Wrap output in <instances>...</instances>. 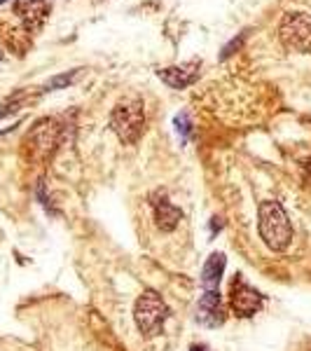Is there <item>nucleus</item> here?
Returning <instances> with one entry per match:
<instances>
[{
	"label": "nucleus",
	"mask_w": 311,
	"mask_h": 351,
	"mask_svg": "<svg viewBox=\"0 0 311 351\" xmlns=\"http://www.w3.org/2000/svg\"><path fill=\"white\" fill-rule=\"evenodd\" d=\"M77 73H80V71H71V73H64V75H54L52 80H49V82L42 87V92H56V89H66L68 84L75 82Z\"/></svg>",
	"instance_id": "nucleus-12"
},
{
	"label": "nucleus",
	"mask_w": 311,
	"mask_h": 351,
	"mask_svg": "<svg viewBox=\"0 0 311 351\" xmlns=\"http://www.w3.org/2000/svg\"><path fill=\"white\" fill-rule=\"evenodd\" d=\"M197 324L203 328H218L225 324V307L220 291H203L197 302Z\"/></svg>",
	"instance_id": "nucleus-9"
},
{
	"label": "nucleus",
	"mask_w": 311,
	"mask_h": 351,
	"mask_svg": "<svg viewBox=\"0 0 311 351\" xmlns=\"http://www.w3.org/2000/svg\"><path fill=\"white\" fill-rule=\"evenodd\" d=\"M171 309L157 291H143L134 304V321L143 337H155L164 330Z\"/></svg>",
	"instance_id": "nucleus-3"
},
{
	"label": "nucleus",
	"mask_w": 311,
	"mask_h": 351,
	"mask_svg": "<svg viewBox=\"0 0 311 351\" xmlns=\"http://www.w3.org/2000/svg\"><path fill=\"white\" fill-rule=\"evenodd\" d=\"M229 304L239 319H251L260 309L264 307V295L258 291L256 286H251L241 274H236L232 279L229 286Z\"/></svg>",
	"instance_id": "nucleus-6"
},
{
	"label": "nucleus",
	"mask_w": 311,
	"mask_h": 351,
	"mask_svg": "<svg viewBox=\"0 0 311 351\" xmlns=\"http://www.w3.org/2000/svg\"><path fill=\"white\" fill-rule=\"evenodd\" d=\"M173 127H176V132L180 136V143H188L190 136H192V122H190L188 112H180V115H176V120H173Z\"/></svg>",
	"instance_id": "nucleus-13"
},
{
	"label": "nucleus",
	"mask_w": 311,
	"mask_h": 351,
	"mask_svg": "<svg viewBox=\"0 0 311 351\" xmlns=\"http://www.w3.org/2000/svg\"><path fill=\"white\" fill-rule=\"evenodd\" d=\"M190 351H208V347H203V344H192Z\"/></svg>",
	"instance_id": "nucleus-16"
},
{
	"label": "nucleus",
	"mask_w": 311,
	"mask_h": 351,
	"mask_svg": "<svg viewBox=\"0 0 311 351\" xmlns=\"http://www.w3.org/2000/svg\"><path fill=\"white\" fill-rule=\"evenodd\" d=\"M223 230V223H220V218H211V237H216V232Z\"/></svg>",
	"instance_id": "nucleus-15"
},
{
	"label": "nucleus",
	"mask_w": 311,
	"mask_h": 351,
	"mask_svg": "<svg viewBox=\"0 0 311 351\" xmlns=\"http://www.w3.org/2000/svg\"><path fill=\"white\" fill-rule=\"evenodd\" d=\"M258 232L264 246L274 253H284L293 241V223L286 208L276 199H264L258 206Z\"/></svg>",
	"instance_id": "nucleus-1"
},
{
	"label": "nucleus",
	"mask_w": 311,
	"mask_h": 351,
	"mask_svg": "<svg viewBox=\"0 0 311 351\" xmlns=\"http://www.w3.org/2000/svg\"><path fill=\"white\" fill-rule=\"evenodd\" d=\"M0 3H5V0H0Z\"/></svg>",
	"instance_id": "nucleus-17"
},
{
	"label": "nucleus",
	"mask_w": 311,
	"mask_h": 351,
	"mask_svg": "<svg viewBox=\"0 0 311 351\" xmlns=\"http://www.w3.org/2000/svg\"><path fill=\"white\" fill-rule=\"evenodd\" d=\"M201 61H188V64L166 66L157 71V77L171 89H188L199 80Z\"/></svg>",
	"instance_id": "nucleus-10"
},
{
	"label": "nucleus",
	"mask_w": 311,
	"mask_h": 351,
	"mask_svg": "<svg viewBox=\"0 0 311 351\" xmlns=\"http://www.w3.org/2000/svg\"><path fill=\"white\" fill-rule=\"evenodd\" d=\"M225 267H227V258L225 253H211L201 267V288L203 291H220V281H223Z\"/></svg>",
	"instance_id": "nucleus-11"
},
{
	"label": "nucleus",
	"mask_w": 311,
	"mask_h": 351,
	"mask_svg": "<svg viewBox=\"0 0 311 351\" xmlns=\"http://www.w3.org/2000/svg\"><path fill=\"white\" fill-rule=\"evenodd\" d=\"M150 206L155 213V223L162 232H173L178 228V223L183 220V211L169 199L166 190H155L150 195Z\"/></svg>",
	"instance_id": "nucleus-8"
},
{
	"label": "nucleus",
	"mask_w": 311,
	"mask_h": 351,
	"mask_svg": "<svg viewBox=\"0 0 311 351\" xmlns=\"http://www.w3.org/2000/svg\"><path fill=\"white\" fill-rule=\"evenodd\" d=\"M61 141V124L54 117H42L28 129L24 148L33 162H45L56 150Z\"/></svg>",
	"instance_id": "nucleus-4"
},
{
	"label": "nucleus",
	"mask_w": 311,
	"mask_h": 351,
	"mask_svg": "<svg viewBox=\"0 0 311 351\" xmlns=\"http://www.w3.org/2000/svg\"><path fill=\"white\" fill-rule=\"evenodd\" d=\"M244 38H246V33H241L239 40H236V38H234V40H232L229 45H225V49H223V54H220V59H227V56L234 54V49H239V47H241V43H244Z\"/></svg>",
	"instance_id": "nucleus-14"
},
{
	"label": "nucleus",
	"mask_w": 311,
	"mask_h": 351,
	"mask_svg": "<svg viewBox=\"0 0 311 351\" xmlns=\"http://www.w3.org/2000/svg\"><path fill=\"white\" fill-rule=\"evenodd\" d=\"M110 132L122 141L124 145L138 143L145 132V104L138 96H124L110 110Z\"/></svg>",
	"instance_id": "nucleus-2"
},
{
	"label": "nucleus",
	"mask_w": 311,
	"mask_h": 351,
	"mask_svg": "<svg viewBox=\"0 0 311 351\" xmlns=\"http://www.w3.org/2000/svg\"><path fill=\"white\" fill-rule=\"evenodd\" d=\"M279 40L288 52L311 54V14L286 12L279 24Z\"/></svg>",
	"instance_id": "nucleus-5"
},
{
	"label": "nucleus",
	"mask_w": 311,
	"mask_h": 351,
	"mask_svg": "<svg viewBox=\"0 0 311 351\" xmlns=\"http://www.w3.org/2000/svg\"><path fill=\"white\" fill-rule=\"evenodd\" d=\"M52 3L49 0H14V14L24 24L26 31L38 33L49 19Z\"/></svg>",
	"instance_id": "nucleus-7"
}]
</instances>
